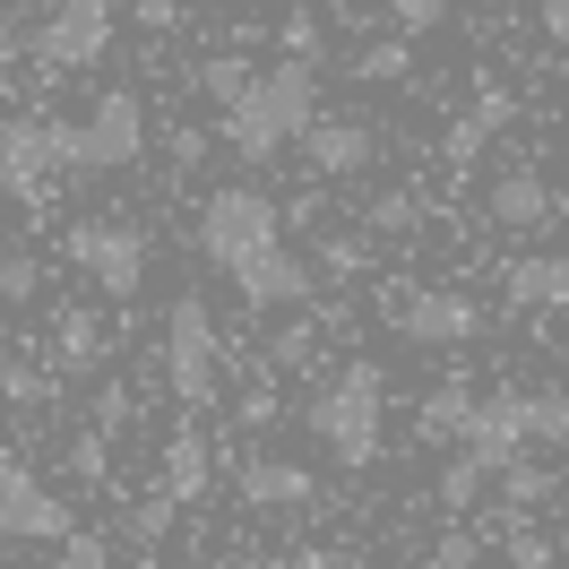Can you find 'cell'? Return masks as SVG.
<instances>
[{
    "mask_svg": "<svg viewBox=\"0 0 569 569\" xmlns=\"http://www.w3.org/2000/svg\"><path fill=\"white\" fill-rule=\"evenodd\" d=\"M70 527V500L43 492L36 466H0V543H61Z\"/></svg>",
    "mask_w": 569,
    "mask_h": 569,
    "instance_id": "10",
    "label": "cell"
},
{
    "mask_svg": "<svg viewBox=\"0 0 569 569\" xmlns=\"http://www.w3.org/2000/svg\"><path fill=\"white\" fill-rule=\"evenodd\" d=\"M36 259H18V250H9V259H0V293H9V302H36Z\"/></svg>",
    "mask_w": 569,
    "mask_h": 569,
    "instance_id": "30",
    "label": "cell"
},
{
    "mask_svg": "<svg viewBox=\"0 0 569 569\" xmlns=\"http://www.w3.org/2000/svg\"><path fill=\"white\" fill-rule=\"evenodd\" d=\"M130 423V389H121V380H112L104 397H96V431H121Z\"/></svg>",
    "mask_w": 569,
    "mask_h": 569,
    "instance_id": "32",
    "label": "cell"
},
{
    "mask_svg": "<svg viewBox=\"0 0 569 569\" xmlns=\"http://www.w3.org/2000/svg\"><path fill=\"white\" fill-rule=\"evenodd\" d=\"M70 259L104 284L112 302H130L139 277H147V233H139V224H112V216H78V224H70Z\"/></svg>",
    "mask_w": 569,
    "mask_h": 569,
    "instance_id": "6",
    "label": "cell"
},
{
    "mask_svg": "<svg viewBox=\"0 0 569 569\" xmlns=\"http://www.w3.org/2000/svg\"><path fill=\"white\" fill-rule=\"evenodd\" d=\"M389 320H397V337H415V346H466V337L483 328V302L458 293V284H397Z\"/></svg>",
    "mask_w": 569,
    "mask_h": 569,
    "instance_id": "7",
    "label": "cell"
},
{
    "mask_svg": "<svg viewBox=\"0 0 569 569\" xmlns=\"http://www.w3.org/2000/svg\"><path fill=\"white\" fill-rule=\"evenodd\" d=\"M509 121H518V96H509V87H483V96L466 104V121H449L440 156H449V164H475V156H483V139H492V130H509Z\"/></svg>",
    "mask_w": 569,
    "mask_h": 569,
    "instance_id": "13",
    "label": "cell"
},
{
    "mask_svg": "<svg viewBox=\"0 0 569 569\" xmlns=\"http://www.w3.org/2000/svg\"><path fill=\"white\" fill-rule=\"evenodd\" d=\"M208 475H216V458H208V431L199 423H173V449H164V492L190 509V500L208 492Z\"/></svg>",
    "mask_w": 569,
    "mask_h": 569,
    "instance_id": "15",
    "label": "cell"
},
{
    "mask_svg": "<svg viewBox=\"0 0 569 569\" xmlns=\"http://www.w3.org/2000/svg\"><path fill=\"white\" fill-rule=\"evenodd\" d=\"M147 156V104L130 87H112L87 121H61V173H121Z\"/></svg>",
    "mask_w": 569,
    "mask_h": 569,
    "instance_id": "4",
    "label": "cell"
},
{
    "mask_svg": "<svg viewBox=\"0 0 569 569\" xmlns=\"http://www.w3.org/2000/svg\"><path fill=\"white\" fill-rule=\"evenodd\" d=\"M0 259H9V242H0Z\"/></svg>",
    "mask_w": 569,
    "mask_h": 569,
    "instance_id": "38",
    "label": "cell"
},
{
    "mask_svg": "<svg viewBox=\"0 0 569 569\" xmlns=\"http://www.w3.org/2000/svg\"><path fill=\"white\" fill-rule=\"evenodd\" d=\"M52 173H61V121H52V112L0 121V190H9V199H43Z\"/></svg>",
    "mask_w": 569,
    "mask_h": 569,
    "instance_id": "9",
    "label": "cell"
},
{
    "mask_svg": "<svg viewBox=\"0 0 569 569\" xmlns=\"http://www.w3.org/2000/svg\"><path fill=\"white\" fill-rule=\"evenodd\" d=\"M449 18V0H397V36H431Z\"/></svg>",
    "mask_w": 569,
    "mask_h": 569,
    "instance_id": "29",
    "label": "cell"
},
{
    "mask_svg": "<svg viewBox=\"0 0 569 569\" xmlns=\"http://www.w3.org/2000/svg\"><path fill=\"white\" fill-rule=\"evenodd\" d=\"M277 233H284L277 199H268V190H242V181H233V190H216L208 216H199V250L242 284L250 311H293V302H311V293H320L302 259H284Z\"/></svg>",
    "mask_w": 569,
    "mask_h": 569,
    "instance_id": "1",
    "label": "cell"
},
{
    "mask_svg": "<svg viewBox=\"0 0 569 569\" xmlns=\"http://www.w3.org/2000/svg\"><path fill=\"white\" fill-rule=\"evenodd\" d=\"M70 466L87 475V483H104V466H112V431H78V440H70Z\"/></svg>",
    "mask_w": 569,
    "mask_h": 569,
    "instance_id": "24",
    "label": "cell"
},
{
    "mask_svg": "<svg viewBox=\"0 0 569 569\" xmlns=\"http://www.w3.org/2000/svg\"><path fill=\"white\" fill-rule=\"evenodd\" d=\"M406 70H415V36H389V43H371V52L355 61L362 87H389V78H406Z\"/></svg>",
    "mask_w": 569,
    "mask_h": 569,
    "instance_id": "20",
    "label": "cell"
},
{
    "mask_svg": "<svg viewBox=\"0 0 569 569\" xmlns=\"http://www.w3.org/2000/svg\"><path fill=\"white\" fill-rule=\"evenodd\" d=\"M250 78H259V70H250V61H233V52H216V61H208V70H199V87H208V96H216V104H233V96H242V87H250Z\"/></svg>",
    "mask_w": 569,
    "mask_h": 569,
    "instance_id": "23",
    "label": "cell"
},
{
    "mask_svg": "<svg viewBox=\"0 0 569 569\" xmlns=\"http://www.w3.org/2000/svg\"><path fill=\"white\" fill-rule=\"evenodd\" d=\"M483 208H492L500 233H543V224L561 216V208H552V190H543V173H527V164H518V173H500Z\"/></svg>",
    "mask_w": 569,
    "mask_h": 569,
    "instance_id": "12",
    "label": "cell"
},
{
    "mask_svg": "<svg viewBox=\"0 0 569 569\" xmlns=\"http://www.w3.org/2000/svg\"><path fill=\"white\" fill-rule=\"evenodd\" d=\"M509 561H518V569H552V543H543V535H527L518 518H509Z\"/></svg>",
    "mask_w": 569,
    "mask_h": 569,
    "instance_id": "31",
    "label": "cell"
},
{
    "mask_svg": "<svg viewBox=\"0 0 569 569\" xmlns=\"http://www.w3.org/2000/svg\"><path fill=\"white\" fill-rule=\"evenodd\" d=\"M0 397H9V406H43L52 380H43V371H18V362H0Z\"/></svg>",
    "mask_w": 569,
    "mask_h": 569,
    "instance_id": "27",
    "label": "cell"
},
{
    "mask_svg": "<svg viewBox=\"0 0 569 569\" xmlns=\"http://www.w3.org/2000/svg\"><path fill=\"white\" fill-rule=\"evenodd\" d=\"M173 518H181V500H173V492L139 500V509H130V543H139V552H156V543L173 535Z\"/></svg>",
    "mask_w": 569,
    "mask_h": 569,
    "instance_id": "22",
    "label": "cell"
},
{
    "mask_svg": "<svg viewBox=\"0 0 569 569\" xmlns=\"http://www.w3.org/2000/svg\"><path fill=\"white\" fill-rule=\"evenodd\" d=\"M371 224H380V233H415V199H380Z\"/></svg>",
    "mask_w": 569,
    "mask_h": 569,
    "instance_id": "33",
    "label": "cell"
},
{
    "mask_svg": "<svg viewBox=\"0 0 569 569\" xmlns=\"http://www.w3.org/2000/svg\"><path fill=\"white\" fill-rule=\"evenodd\" d=\"M104 561H112V543H104V535H87V527L61 535V569H104Z\"/></svg>",
    "mask_w": 569,
    "mask_h": 569,
    "instance_id": "25",
    "label": "cell"
},
{
    "mask_svg": "<svg viewBox=\"0 0 569 569\" xmlns=\"http://www.w3.org/2000/svg\"><path fill=\"white\" fill-rule=\"evenodd\" d=\"M139 27H156V36H164V27H181V0H139Z\"/></svg>",
    "mask_w": 569,
    "mask_h": 569,
    "instance_id": "35",
    "label": "cell"
},
{
    "mask_svg": "<svg viewBox=\"0 0 569 569\" xmlns=\"http://www.w3.org/2000/svg\"><path fill=\"white\" fill-rule=\"evenodd\" d=\"M242 423H277V389H268V380L242 397Z\"/></svg>",
    "mask_w": 569,
    "mask_h": 569,
    "instance_id": "34",
    "label": "cell"
},
{
    "mask_svg": "<svg viewBox=\"0 0 569 569\" xmlns=\"http://www.w3.org/2000/svg\"><path fill=\"white\" fill-rule=\"evenodd\" d=\"M0 362H9V346H0Z\"/></svg>",
    "mask_w": 569,
    "mask_h": 569,
    "instance_id": "39",
    "label": "cell"
},
{
    "mask_svg": "<svg viewBox=\"0 0 569 569\" xmlns=\"http://www.w3.org/2000/svg\"><path fill=\"white\" fill-rule=\"evenodd\" d=\"M500 284H509V311H561L569 302V259H518Z\"/></svg>",
    "mask_w": 569,
    "mask_h": 569,
    "instance_id": "16",
    "label": "cell"
},
{
    "mask_svg": "<svg viewBox=\"0 0 569 569\" xmlns=\"http://www.w3.org/2000/svg\"><path fill=\"white\" fill-rule=\"evenodd\" d=\"M164 380H173V397L199 415V406H216V389H224V337H216L208 302L199 293H181L173 320H164Z\"/></svg>",
    "mask_w": 569,
    "mask_h": 569,
    "instance_id": "5",
    "label": "cell"
},
{
    "mask_svg": "<svg viewBox=\"0 0 569 569\" xmlns=\"http://www.w3.org/2000/svg\"><path fill=\"white\" fill-rule=\"evenodd\" d=\"M242 500H250V509H311V500H320V483H311L302 466L250 458V466H242Z\"/></svg>",
    "mask_w": 569,
    "mask_h": 569,
    "instance_id": "14",
    "label": "cell"
},
{
    "mask_svg": "<svg viewBox=\"0 0 569 569\" xmlns=\"http://www.w3.org/2000/svg\"><path fill=\"white\" fill-rule=\"evenodd\" d=\"M320 259H328V277H355V268H362V242H328Z\"/></svg>",
    "mask_w": 569,
    "mask_h": 569,
    "instance_id": "36",
    "label": "cell"
},
{
    "mask_svg": "<svg viewBox=\"0 0 569 569\" xmlns=\"http://www.w3.org/2000/svg\"><path fill=\"white\" fill-rule=\"evenodd\" d=\"M311 355H320V320H293V328H277L268 371H311Z\"/></svg>",
    "mask_w": 569,
    "mask_h": 569,
    "instance_id": "21",
    "label": "cell"
},
{
    "mask_svg": "<svg viewBox=\"0 0 569 569\" xmlns=\"http://www.w3.org/2000/svg\"><path fill=\"white\" fill-rule=\"evenodd\" d=\"M466 406H475V389H458V380H449V389H431V397H423L415 431H423V440H458V431H466Z\"/></svg>",
    "mask_w": 569,
    "mask_h": 569,
    "instance_id": "18",
    "label": "cell"
},
{
    "mask_svg": "<svg viewBox=\"0 0 569 569\" xmlns=\"http://www.w3.org/2000/svg\"><path fill=\"white\" fill-rule=\"evenodd\" d=\"M483 475H492V458H483V449H466V440H458V458H449V475L431 483V492H440V509H475V492H483Z\"/></svg>",
    "mask_w": 569,
    "mask_h": 569,
    "instance_id": "17",
    "label": "cell"
},
{
    "mask_svg": "<svg viewBox=\"0 0 569 569\" xmlns=\"http://www.w3.org/2000/svg\"><path fill=\"white\" fill-rule=\"evenodd\" d=\"M27 52H36L43 70H96L112 52V0H61L36 36H27Z\"/></svg>",
    "mask_w": 569,
    "mask_h": 569,
    "instance_id": "8",
    "label": "cell"
},
{
    "mask_svg": "<svg viewBox=\"0 0 569 569\" xmlns=\"http://www.w3.org/2000/svg\"><path fill=\"white\" fill-rule=\"evenodd\" d=\"M293 139H302V156H311V173H328V181L362 173V164L380 156V139H371L362 121H320V112H311V121H302Z\"/></svg>",
    "mask_w": 569,
    "mask_h": 569,
    "instance_id": "11",
    "label": "cell"
},
{
    "mask_svg": "<svg viewBox=\"0 0 569 569\" xmlns=\"http://www.w3.org/2000/svg\"><path fill=\"white\" fill-rule=\"evenodd\" d=\"M311 112H320V61H293V52H284L268 78H250L242 96L224 104V147H233L242 164H268V156H284V139H293Z\"/></svg>",
    "mask_w": 569,
    "mask_h": 569,
    "instance_id": "2",
    "label": "cell"
},
{
    "mask_svg": "<svg viewBox=\"0 0 569 569\" xmlns=\"http://www.w3.org/2000/svg\"><path fill=\"white\" fill-rule=\"evenodd\" d=\"M431 561H440V569H466V561H483V535L449 527V535H440V543H431Z\"/></svg>",
    "mask_w": 569,
    "mask_h": 569,
    "instance_id": "28",
    "label": "cell"
},
{
    "mask_svg": "<svg viewBox=\"0 0 569 569\" xmlns=\"http://www.w3.org/2000/svg\"><path fill=\"white\" fill-rule=\"evenodd\" d=\"M277 36H284V52H293V61H320V52H328V36H320V18H302V9H293V18H284Z\"/></svg>",
    "mask_w": 569,
    "mask_h": 569,
    "instance_id": "26",
    "label": "cell"
},
{
    "mask_svg": "<svg viewBox=\"0 0 569 569\" xmlns=\"http://www.w3.org/2000/svg\"><path fill=\"white\" fill-rule=\"evenodd\" d=\"M311 440L337 466H355V475L380 458V362H355L337 389L311 397Z\"/></svg>",
    "mask_w": 569,
    "mask_h": 569,
    "instance_id": "3",
    "label": "cell"
},
{
    "mask_svg": "<svg viewBox=\"0 0 569 569\" xmlns=\"http://www.w3.org/2000/svg\"><path fill=\"white\" fill-rule=\"evenodd\" d=\"M61 362H70V371H96V362H104V320H96V311H61Z\"/></svg>",
    "mask_w": 569,
    "mask_h": 569,
    "instance_id": "19",
    "label": "cell"
},
{
    "mask_svg": "<svg viewBox=\"0 0 569 569\" xmlns=\"http://www.w3.org/2000/svg\"><path fill=\"white\" fill-rule=\"evenodd\" d=\"M543 36H552V43L569 52V0H543Z\"/></svg>",
    "mask_w": 569,
    "mask_h": 569,
    "instance_id": "37",
    "label": "cell"
}]
</instances>
